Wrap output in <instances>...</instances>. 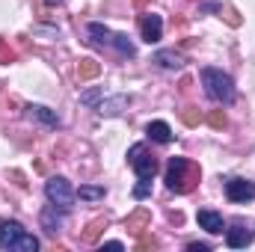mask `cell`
<instances>
[{"mask_svg":"<svg viewBox=\"0 0 255 252\" xmlns=\"http://www.w3.org/2000/svg\"><path fill=\"white\" fill-rule=\"evenodd\" d=\"M202 86L205 95L217 104H229L235 98V80L220 68H202Z\"/></svg>","mask_w":255,"mask_h":252,"instance_id":"1","label":"cell"},{"mask_svg":"<svg viewBox=\"0 0 255 252\" xmlns=\"http://www.w3.org/2000/svg\"><path fill=\"white\" fill-rule=\"evenodd\" d=\"M0 250H18V252H36L39 250V241L24 232L21 223H0Z\"/></svg>","mask_w":255,"mask_h":252,"instance_id":"2","label":"cell"},{"mask_svg":"<svg viewBox=\"0 0 255 252\" xmlns=\"http://www.w3.org/2000/svg\"><path fill=\"white\" fill-rule=\"evenodd\" d=\"M196 166H193L187 157H172L169 160V166H166V187L175 190V193H187L193 187V181H196V175L187 178V172H193Z\"/></svg>","mask_w":255,"mask_h":252,"instance_id":"3","label":"cell"},{"mask_svg":"<svg viewBox=\"0 0 255 252\" xmlns=\"http://www.w3.org/2000/svg\"><path fill=\"white\" fill-rule=\"evenodd\" d=\"M128 160H130V166H133V172L139 175V178H154V172H157V160L148 154V148L142 145V142H136V145H130V151H128Z\"/></svg>","mask_w":255,"mask_h":252,"instance_id":"4","label":"cell"},{"mask_svg":"<svg viewBox=\"0 0 255 252\" xmlns=\"http://www.w3.org/2000/svg\"><path fill=\"white\" fill-rule=\"evenodd\" d=\"M45 196H48V202L57 205L60 211H65V208L74 205V190H71V184H68L65 178H60V175L45 184Z\"/></svg>","mask_w":255,"mask_h":252,"instance_id":"5","label":"cell"},{"mask_svg":"<svg viewBox=\"0 0 255 252\" xmlns=\"http://www.w3.org/2000/svg\"><path fill=\"white\" fill-rule=\"evenodd\" d=\"M139 33H142V39L148 42V45H154V42H160V36H163V21H160V15H142V21H139Z\"/></svg>","mask_w":255,"mask_h":252,"instance_id":"6","label":"cell"},{"mask_svg":"<svg viewBox=\"0 0 255 252\" xmlns=\"http://www.w3.org/2000/svg\"><path fill=\"white\" fill-rule=\"evenodd\" d=\"M226 196L232 202H250V199H255V184L253 181H244V178H232L226 184Z\"/></svg>","mask_w":255,"mask_h":252,"instance_id":"7","label":"cell"},{"mask_svg":"<svg viewBox=\"0 0 255 252\" xmlns=\"http://www.w3.org/2000/svg\"><path fill=\"white\" fill-rule=\"evenodd\" d=\"M196 220H199V226H202L205 232H211V235H220V232L226 229V223H223V217H220L217 211H199Z\"/></svg>","mask_w":255,"mask_h":252,"instance_id":"8","label":"cell"},{"mask_svg":"<svg viewBox=\"0 0 255 252\" xmlns=\"http://www.w3.org/2000/svg\"><path fill=\"white\" fill-rule=\"evenodd\" d=\"M42 229H45L48 235H60V229H63V217L57 214V205H48V208L42 211Z\"/></svg>","mask_w":255,"mask_h":252,"instance_id":"9","label":"cell"},{"mask_svg":"<svg viewBox=\"0 0 255 252\" xmlns=\"http://www.w3.org/2000/svg\"><path fill=\"white\" fill-rule=\"evenodd\" d=\"M250 241H253V235H250V229H244V226H235V229L226 232V244H229L232 250H244V247H250Z\"/></svg>","mask_w":255,"mask_h":252,"instance_id":"10","label":"cell"},{"mask_svg":"<svg viewBox=\"0 0 255 252\" xmlns=\"http://www.w3.org/2000/svg\"><path fill=\"white\" fill-rule=\"evenodd\" d=\"M145 133H148L154 142H169V139H172V127L166 125V122H148Z\"/></svg>","mask_w":255,"mask_h":252,"instance_id":"11","label":"cell"},{"mask_svg":"<svg viewBox=\"0 0 255 252\" xmlns=\"http://www.w3.org/2000/svg\"><path fill=\"white\" fill-rule=\"evenodd\" d=\"M154 63L163 65V68H169V71H178V68L184 65V60H181L175 51H157V54H154Z\"/></svg>","mask_w":255,"mask_h":252,"instance_id":"12","label":"cell"},{"mask_svg":"<svg viewBox=\"0 0 255 252\" xmlns=\"http://www.w3.org/2000/svg\"><path fill=\"white\" fill-rule=\"evenodd\" d=\"M27 110H30V116H36V119H39V122H45V125H51V127L60 125L57 113H51L48 107H27Z\"/></svg>","mask_w":255,"mask_h":252,"instance_id":"13","label":"cell"},{"mask_svg":"<svg viewBox=\"0 0 255 252\" xmlns=\"http://www.w3.org/2000/svg\"><path fill=\"white\" fill-rule=\"evenodd\" d=\"M125 104H128L125 95H116L113 101H101V107H98V110H101L104 116H116V113H119V107H125Z\"/></svg>","mask_w":255,"mask_h":252,"instance_id":"14","label":"cell"},{"mask_svg":"<svg viewBox=\"0 0 255 252\" xmlns=\"http://www.w3.org/2000/svg\"><path fill=\"white\" fill-rule=\"evenodd\" d=\"M110 45H113V48H116L122 57H133V45L128 42V36H122V33H116V36L110 39Z\"/></svg>","mask_w":255,"mask_h":252,"instance_id":"15","label":"cell"},{"mask_svg":"<svg viewBox=\"0 0 255 252\" xmlns=\"http://www.w3.org/2000/svg\"><path fill=\"white\" fill-rule=\"evenodd\" d=\"M77 196H80V199H86V202H98V199H104V187H95V184H83V187L77 190Z\"/></svg>","mask_w":255,"mask_h":252,"instance_id":"16","label":"cell"},{"mask_svg":"<svg viewBox=\"0 0 255 252\" xmlns=\"http://www.w3.org/2000/svg\"><path fill=\"white\" fill-rule=\"evenodd\" d=\"M89 33L95 36V42H110V39H113V33H110L104 24H98V21H92V24H89Z\"/></svg>","mask_w":255,"mask_h":252,"instance_id":"17","label":"cell"},{"mask_svg":"<svg viewBox=\"0 0 255 252\" xmlns=\"http://www.w3.org/2000/svg\"><path fill=\"white\" fill-rule=\"evenodd\" d=\"M77 74H80V77H95V74H98V63H95V60H83L80 68H77Z\"/></svg>","mask_w":255,"mask_h":252,"instance_id":"18","label":"cell"},{"mask_svg":"<svg viewBox=\"0 0 255 252\" xmlns=\"http://www.w3.org/2000/svg\"><path fill=\"white\" fill-rule=\"evenodd\" d=\"M148 193H151V181H148V178H139V184L133 187V196H136V199H145Z\"/></svg>","mask_w":255,"mask_h":252,"instance_id":"19","label":"cell"},{"mask_svg":"<svg viewBox=\"0 0 255 252\" xmlns=\"http://www.w3.org/2000/svg\"><path fill=\"white\" fill-rule=\"evenodd\" d=\"M98 98H101V89H86L80 95V104H98Z\"/></svg>","mask_w":255,"mask_h":252,"instance_id":"20","label":"cell"},{"mask_svg":"<svg viewBox=\"0 0 255 252\" xmlns=\"http://www.w3.org/2000/svg\"><path fill=\"white\" fill-rule=\"evenodd\" d=\"M211 125L223 127V125H226V116H223V113H211Z\"/></svg>","mask_w":255,"mask_h":252,"instance_id":"21","label":"cell"},{"mask_svg":"<svg viewBox=\"0 0 255 252\" xmlns=\"http://www.w3.org/2000/svg\"><path fill=\"white\" fill-rule=\"evenodd\" d=\"M187 250H190V252H208V244H190Z\"/></svg>","mask_w":255,"mask_h":252,"instance_id":"22","label":"cell"},{"mask_svg":"<svg viewBox=\"0 0 255 252\" xmlns=\"http://www.w3.org/2000/svg\"><path fill=\"white\" fill-rule=\"evenodd\" d=\"M104 250H122V244L119 241H110V244H104Z\"/></svg>","mask_w":255,"mask_h":252,"instance_id":"23","label":"cell"},{"mask_svg":"<svg viewBox=\"0 0 255 252\" xmlns=\"http://www.w3.org/2000/svg\"><path fill=\"white\" fill-rule=\"evenodd\" d=\"M48 3H60V0H48Z\"/></svg>","mask_w":255,"mask_h":252,"instance_id":"24","label":"cell"}]
</instances>
